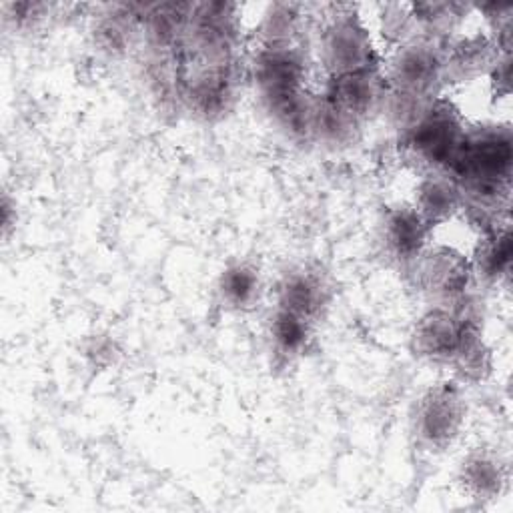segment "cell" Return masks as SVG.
Wrapping results in <instances>:
<instances>
[{
    "instance_id": "cell-1",
    "label": "cell",
    "mask_w": 513,
    "mask_h": 513,
    "mask_svg": "<svg viewBox=\"0 0 513 513\" xmlns=\"http://www.w3.org/2000/svg\"><path fill=\"white\" fill-rule=\"evenodd\" d=\"M325 63L335 77L371 73L373 49L365 29L351 17L337 19L323 41Z\"/></svg>"
},
{
    "instance_id": "cell-2",
    "label": "cell",
    "mask_w": 513,
    "mask_h": 513,
    "mask_svg": "<svg viewBox=\"0 0 513 513\" xmlns=\"http://www.w3.org/2000/svg\"><path fill=\"white\" fill-rule=\"evenodd\" d=\"M441 61L431 47L405 49L393 69V81L401 95L423 97L437 81Z\"/></svg>"
},
{
    "instance_id": "cell-3",
    "label": "cell",
    "mask_w": 513,
    "mask_h": 513,
    "mask_svg": "<svg viewBox=\"0 0 513 513\" xmlns=\"http://www.w3.org/2000/svg\"><path fill=\"white\" fill-rule=\"evenodd\" d=\"M461 421V405L453 391L439 389L423 403L419 415V429L423 437L433 443H443L451 439Z\"/></svg>"
},
{
    "instance_id": "cell-4",
    "label": "cell",
    "mask_w": 513,
    "mask_h": 513,
    "mask_svg": "<svg viewBox=\"0 0 513 513\" xmlns=\"http://www.w3.org/2000/svg\"><path fill=\"white\" fill-rule=\"evenodd\" d=\"M427 283L445 295L461 293L467 287L469 279V267L467 263L451 253H439L431 255L423 267Z\"/></svg>"
},
{
    "instance_id": "cell-5",
    "label": "cell",
    "mask_w": 513,
    "mask_h": 513,
    "mask_svg": "<svg viewBox=\"0 0 513 513\" xmlns=\"http://www.w3.org/2000/svg\"><path fill=\"white\" fill-rule=\"evenodd\" d=\"M387 239L391 247L403 257L419 253L425 239L423 215L411 209L395 211L387 221Z\"/></svg>"
},
{
    "instance_id": "cell-6",
    "label": "cell",
    "mask_w": 513,
    "mask_h": 513,
    "mask_svg": "<svg viewBox=\"0 0 513 513\" xmlns=\"http://www.w3.org/2000/svg\"><path fill=\"white\" fill-rule=\"evenodd\" d=\"M321 305V287L309 277H293L283 289V309L299 317L313 315Z\"/></svg>"
},
{
    "instance_id": "cell-7",
    "label": "cell",
    "mask_w": 513,
    "mask_h": 513,
    "mask_svg": "<svg viewBox=\"0 0 513 513\" xmlns=\"http://www.w3.org/2000/svg\"><path fill=\"white\" fill-rule=\"evenodd\" d=\"M273 335L277 339V343L285 349V351H297L305 345L307 341V323L305 317H299L291 311H281L275 317L273 323Z\"/></svg>"
},
{
    "instance_id": "cell-8",
    "label": "cell",
    "mask_w": 513,
    "mask_h": 513,
    "mask_svg": "<svg viewBox=\"0 0 513 513\" xmlns=\"http://www.w3.org/2000/svg\"><path fill=\"white\" fill-rule=\"evenodd\" d=\"M455 207V193L445 183H427L421 189V213L429 219L447 215Z\"/></svg>"
},
{
    "instance_id": "cell-9",
    "label": "cell",
    "mask_w": 513,
    "mask_h": 513,
    "mask_svg": "<svg viewBox=\"0 0 513 513\" xmlns=\"http://www.w3.org/2000/svg\"><path fill=\"white\" fill-rule=\"evenodd\" d=\"M223 287H225L223 289L225 295L233 303L241 305V303H247L253 297L257 281H255V275L251 271H247V269H233V271H229L225 275Z\"/></svg>"
},
{
    "instance_id": "cell-10",
    "label": "cell",
    "mask_w": 513,
    "mask_h": 513,
    "mask_svg": "<svg viewBox=\"0 0 513 513\" xmlns=\"http://www.w3.org/2000/svg\"><path fill=\"white\" fill-rule=\"evenodd\" d=\"M509 255H511V245H509L507 233L505 235H497L493 239V243L483 253V267H485V271L489 275H499L501 271L507 269Z\"/></svg>"
},
{
    "instance_id": "cell-11",
    "label": "cell",
    "mask_w": 513,
    "mask_h": 513,
    "mask_svg": "<svg viewBox=\"0 0 513 513\" xmlns=\"http://www.w3.org/2000/svg\"><path fill=\"white\" fill-rule=\"evenodd\" d=\"M469 483H473L479 489L495 487L497 471L487 461H475V463L469 465Z\"/></svg>"
}]
</instances>
